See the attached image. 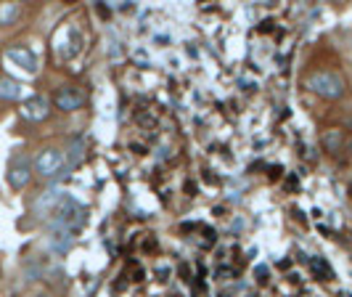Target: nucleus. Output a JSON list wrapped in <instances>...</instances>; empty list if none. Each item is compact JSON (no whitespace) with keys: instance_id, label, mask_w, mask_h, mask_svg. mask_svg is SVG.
Returning <instances> with one entry per match:
<instances>
[{"instance_id":"obj_13","label":"nucleus","mask_w":352,"mask_h":297,"mask_svg":"<svg viewBox=\"0 0 352 297\" xmlns=\"http://www.w3.org/2000/svg\"><path fill=\"white\" fill-rule=\"evenodd\" d=\"M310 271L316 274L318 279H331V276H334L331 265L323 260V258H313V260H310Z\"/></svg>"},{"instance_id":"obj_8","label":"nucleus","mask_w":352,"mask_h":297,"mask_svg":"<svg viewBox=\"0 0 352 297\" xmlns=\"http://www.w3.org/2000/svg\"><path fill=\"white\" fill-rule=\"evenodd\" d=\"M64 196H67V194L61 192L58 186H51V189H45V192L37 196L35 212L40 215V218H51L53 212H56V207L64 202Z\"/></svg>"},{"instance_id":"obj_9","label":"nucleus","mask_w":352,"mask_h":297,"mask_svg":"<svg viewBox=\"0 0 352 297\" xmlns=\"http://www.w3.org/2000/svg\"><path fill=\"white\" fill-rule=\"evenodd\" d=\"M56 106L61 109V112H77V109H82L85 106V93L80 90V88H61L58 93H56Z\"/></svg>"},{"instance_id":"obj_7","label":"nucleus","mask_w":352,"mask_h":297,"mask_svg":"<svg viewBox=\"0 0 352 297\" xmlns=\"http://www.w3.org/2000/svg\"><path fill=\"white\" fill-rule=\"evenodd\" d=\"M6 59L8 61H14L19 70L27 72V74H35L40 70V64H37V56L27 45H11L8 51H6Z\"/></svg>"},{"instance_id":"obj_1","label":"nucleus","mask_w":352,"mask_h":297,"mask_svg":"<svg viewBox=\"0 0 352 297\" xmlns=\"http://www.w3.org/2000/svg\"><path fill=\"white\" fill-rule=\"evenodd\" d=\"M85 223H88V207L72 196H64V202L51 215V228H64L72 234H77Z\"/></svg>"},{"instance_id":"obj_4","label":"nucleus","mask_w":352,"mask_h":297,"mask_svg":"<svg viewBox=\"0 0 352 297\" xmlns=\"http://www.w3.org/2000/svg\"><path fill=\"white\" fill-rule=\"evenodd\" d=\"M32 159L27 157L24 152H19V154H14L11 157V162H8V186L11 189H24L27 183H30V178H32Z\"/></svg>"},{"instance_id":"obj_2","label":"nucleus","mask_w":352,"mask_h":297,"mask_svg":"<svg viewBox=\"0 0 352 297\" xmlns=\"http://www.w3.org/2000/svg\"><path fill=\"white\" fill-rule=\"evenodd\" d=\"M307 88L320 99H339L344 96V80L331 70H318L307 77Z\"/></svg>"},{"instance_id":"obj_6","label":"nucleus","mask_w":352,"mask_h":297,"mask_svg":"<svg viewBox=\"0 0 352 297\" xmlns=\"http://www.w3.org/2000/svg\"><path fill=\"white\" fill-rule=\"evenodd\" d=\"M48 114H51V101H48L45 96H40V93L30 96V99L21 104V117L30 120V123H43Z\"/></svg>"},{"instance_id":"obj_14","label":"nucleus","mask_w":352,"mask_h":297,"mask_svg":"<svg viewBox=\"0 0 352 297\" xmlns=\"http://www.w3.org/2000/svg\"><path fill=\"white\" fill-rule=\"evenodd\" d=\"M342 133H339V130H331V133H326V136H323V139H320V143H323V149H326V152H339V149H342Z\"/></svg>"},{"instance_id":"obj_12","label":"nucleus","mask_w":352,"mask_h":297,"mask_svg":"<svg viewBox=\"0 0 352 297\" xmlns=\"http://www.w3.org/2000/svg\"><path fill=\"white\" fill-rule=\"evenodd\" d=\"M82 154H85V141L82 139H74L69 146V157H67V170L69 167H74L80 159H82Z\"/></svg>"},{"instance_id":"obj_3","label":"nucleus","mask_w":352,"mask_h":297,"mask_svg":"<svg viewBox=\"0 0 352 297\" xmlns=\"http://www.w3.org/2000/svg\"><path fill=\"white\" fill-rule=\"evenodd\" d=\"M32 167L40 178H58L67 170V154L61 149H43L32 162Z\"/></svg>"},{"instance_id":"obj_11","label":"nucleus","mask_w":352,"mask_h":297,"mask_svg":"<svg viewBox=\"0 0 352 297\" xmlns=\"http://www.w3.org/2000/svg\"><path fill=\"white\" fill-rule=\"evenodd\" d=\"M21 14V8H19L16 3H3L0 6V27H8V24H14Z\"/></svg>"},{"instance_id":"obj_15","label":"nucleus","mask_w":352,"mask_h":297,"mask_svg":"<svg viewBox=\"0 0 352 297\" xmlns=\"http://www.w3.org/2000/svg\"><path fill=\"white\" fill-rule=\"evenodd\" d=\"M30 297H51L48 292H35V295H30Z\"/></svg>"},{"instance_id":"obj_5","label":"nucleus","mask_w":352,"mask_h":297,"mask_svg":"<svg viewBox=\"0 0 352 297\" xmlns=\"http://www.w3.org/2000/svg\"><path fill=\"white\" fill-rule=\"evenodd\" d=\"M74 247V234L72 231H64V228H51L48 236H45V249L56 255V258H64Z\"/></svg>"},{"instance_id":"obj_10","label":"nucleus","mask_w":352,"mask_h":297,"mask_svg":"<svg viewBox=\"0 0 352 297\" xmlns=\"http://www.w3.org/2000/svg\"><path fill=\"white\" fill-rule=\"evenodd\" d=\"M24 93V85L14 77H0V101H19Z\"/></svg>"}]
</instances>
